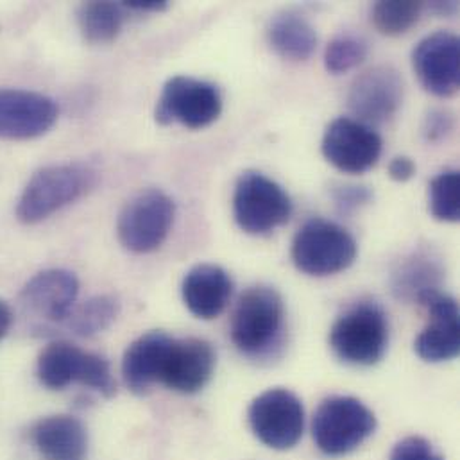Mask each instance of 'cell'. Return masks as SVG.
<instances>
[{
    "label": "cell",
    "mask_w": 460,
    "mask_h": 460,
    "mask_svg": "<svg viewBox=\"0 0 460 460\" xmlns=\"http://www.w3.org/2000/svg\"><path fill=\"white\" fill-rule=\"evenodd\" d=\"M414 174H416V164L409 156H396L389 164V176L398 183H405L412 180Z\"/></svg>",
    "instance_id": "obj_31"
},
{
    "label": "cell",
    "mask_w": 460,
    "mask_h": 460,
    "mask_svg": "<svg viewBox=\"0 0 460 460\" xmlns=\"http://www.w3.org/2000/svg\"><path fill=\"white\" fill-rule=\"evenodd\" d=\"M126 9H131V11H153V13H158V11H164L169 7V4L165 0H128L122 4Z\"/></svg>",
    "instance_id": "obj_32"
},
{
    "label": "cell",
    "mask_w": 460,
    "mask_h": 460,
    "mask_svg": "<svg viewBox=\"0 0 460 460\" xmlns=\"http://www.w3.org/2000/svg\"><path fill=\"white\" fill-rule=\"evenodd\" d=\"M429 310L430 323L418 335L414 349L425 362L454 360L460 351L459 305L441 290L429 294L420 303Z\"/></svg>",
    "instance_id": "obj_15"
},
{
    "label": "cell",
    "mask_w": 460,
    "mask_h": 460,
    "mask_svg": "<svg viewBox=\"0 0 460 460\" xmlns=\"http://www.w3.org/2000/svg\"><path fill=\"white\" fill-rule=\"evenodd\" d=\"M384 142L367 124L339 117L326 128L321 142L324 158L341 172L362 174L373 169L382 156Z\"/></svg>",
    "instance_id": "obj_11"
},
{
    "label": "cell",
    "mask_w": 460,
    "mask_h": 460,
    "mask_svg": "<svg viewBox=\"0 0 460 460\" xmlns=\"http://www.w3.org/2000/svg\"><path fill=\"white\" fill-rule=\"evenodd\" d=\"M126 7L115 2H84L77 9V23L90 43L113 41L124 25Z\"/></svg>",
    "instance_id": "obj_23"
},
{
    "label": "cell",
    "mask_w": 460,
    "mask_h": 460,
    "mask_svg": "<svg viewBox=\"0 0 460 460\" xmlns=\"http://www.w3.org/2000/svg\"><path fill=\"white\" fill-rule=\"evenodd\" d=\"M38 378L52 391L65 389L74 382L106 398L113 396L117 391L110 362L70 342H52L41 351L38 358Z\"/></svg>",
    "instance_id": "obj_6"
},
{
    "label": "cell",
    "mask_w": 460,
    "mask_h": 460,
    "mask_svg": "<svg viewBox=\"0 0 460 460\" xmlns=\"http://www.w3.org/2000/svg\"><path fill=\"white\" fill-rule=\"evenodd\" d=\"M93 174L83 165L63 164L40 169L25 185L16 217L23 225H36L79 199L92 185Z\"/></svg>",
    "instance_id": "obj_4"
},
{
    "label": "cell",
    "mask_w": 460,
    "mask_h": 460,
    "mask_svg": "<svg viewBox=\"0 0 460 460\" xmlns=\"http://www.w3.org/2000/svg\"><path fill=\"white\" fill-rule=\"evenodd\" d=\"M233 281L230 274L216 263H199L192 267L181 285L185 306L199 319L219 317L230 303Z\"/></svg>",
    "instance_id": "obj_18"
},
{
    "label": "cell",
    "mask_w": 460,
    "mask_h": 460,
    "mask_svg": "<svg viewBox=\"0 0 460 460\" xmlns=\"http://www.w3.org/2000/svg\"><path fill=\"white\" fill-rule=\"evenodd\" d=\"M290 254L297 270L323 278L353 265L357 242L341 225L317 217L306 221L296 233Z\"/></svg>",
    "instance_id": "obj_5"
},
{
    "label": "cell",
    "mask_w": 460,
    "mask_h": 460,
    "mask_svg": "<svg viewBox=\"0 0 460 460\" xmlns=\"http://www.w3.org/2000/svg\"><path fill=\"white\" fill-rule=\"evenodd\" d=\"M216 351L203 339H172L160 384L181 394L199 393L214 376Z\"/></svg>",
    "instance_id": "obj_16"
},
{
    "label": "cell",
    "mask_w": 460,
    "mask_h": 460,
    "mask_svg": "<svg viewBox=\"0 0 460 460\" xmlns=\"http://www.w3.org/2000/svg\"><path fill=\"white\" fill-rule=\"evenodd\" d=\"M172 337L165 332H149L138 337L124 353L122 376L129 391L146 394L162 380Z\"/></svg>",
    "instance_id": "obj_19"
},
{
    "label": "cell",
    "mask_w": 460,
    "mask_h": 460,
    "mask_svg": "<svg viewBox=\"0 0 460 460\" xmlns=\"http://www.w3.org/2000/svg\"><path fill=\"white\" fill-rule=\"evenodd\" d=\"M120 312V303L115 296H95L70 314L68 328L81 337H92L110 328Z\"/></svg>",
    "instance_id": "obj_24"
},
{
    "label": "cell",
    "mask_w": 460,
    "mask_h": 460,
    "mask_svg": "<svg viewBox=\"0 0 460 460\" xmlns=\"http://www.w3.org/2000/svg\"><path fill=\"white\" fill-rule=\"evenodd\" d=\"M429 207L434 219L441 223L459 221V171H454V169L443 171L430 181Z\"/></svg>",
    "instance_id": "obj_26"
},
{
    "label": "cell",
    "mask_w": 460,
    "mask_h": 460,
    "mask_svg": "<svg viewBox=\"0 0 460 460\" xmlns=\"http://www.w3.org/2000/svg\"><path fill=\"white\" fill-rule=\"evenodd\" d=\"M13 323V312L5 301L0 299V339L9 332Z\"/></svg>",
    "instance_id": "obj_33"
},
{
    "label": "cell",
    "mask_w": 460,
    "mask_h": 460,
    "mask_svg": "<svg viewBox=\"0 0 460 460\" xmlns=\"http://www.w3.org/2000/svg\"><path fill=\"white\" fill-rule=\"evenodd\" d=\"M332 196L337 210L344 216L357 212L373 199V192L367 187L360 185H339L332 190Z\"/></svg>",
    "instance_id": "obj_28"
},
{
    "label": "cell",
    "mask_w": 460,
    "mask_h": 460,
    "mask_svg": "<svg viewBox=\"0 0 460 460\" xmlns=\"http://www.w3.org/2000/svg\"><path fill=\"white\" fill-rule=\"evenodd\" d=\"M445 269L441 256L430 247L412 251L393 274V290L403 301L421 303L432 292L439 290Z\"/></svg>",
    "instance_id": "obj_21"
},
{
    "label": "cell",
    "mask_w": 460,
    "mask_h": 460,
    "mask_svg": "<svg viewBox=\"0 0 460 460\" xmlns=\"http://www.w3.org/2000/svg\"><path fill=\"white\" fill-rule=\"evenodd\" d=\"M267 36L270 49L288 61H306L317 47L314 25L292 11L278 13L269 23Z\"/></svg>",
    "instance_id": "obj_22"
},
{
    "label": "cell",
    "mask_w": 460,
    "mask_h": 460,
    "mask_svg": "<svg viewBox=\"0 0 460 460\" xmlns=\"http://www.w3.org/2000/svg\"><path fill=\"white\" fill-rule=\"evenodd\" d=\"M389 346V321L375 301H360L348 308L330 330L335 357L351 366L378 364Z\"/></svg>",
    "instance_id": "obj_2"
},
{
    "label": "cell",
    "mask_w": 460,
    "mask_h": 460,
    "mask_svg": "<svg viewBox=\"0 0 460 460\" xmlns=\"http://www.w3.org/2000/svg\"><path fill=\"white\" fill-rule=\"evenodd\" d=\"M176 205L162 190L151 189L131 198L119 214L117 234L124 249L144 254L158 249L174 225Z\"/></svg>",
    "instance_id": "obj_8"
},
{
    "label": "cell",
    "mask_w": 460,
    "mask_h": 460,
    "mask_svg": "<svg viewBox=\"0 0 460 460\" xmlns=\"http://www.w3.org/2000/svg\"><path fill=\"white\" fill-rule=\"evenodd\" d=\"M32 445L41 460H86L88 434L72 416L40 420L31 430Z\"/></svg>",
    "instance_id": "obj_20"
},
{
    "label": "cell",
    "mask_w": 460,
    "mask_h": 460,
    "mask_svg": "<svg viewBox=\"0 0 460 460\" xmlns=\"http://www.w3.org/2000/svg\"><path fill=\"white\" fill-rule=\"evenodd\" d=\"M376 430V418L369 407L351 396H332L314 414L312 434L317 448L328 457L355 452Z\"/></svg>",
    "instance_id": "obj_3"
},
{
    "label": "cell",
    "mask_w": 460,
    "mask_h": 460,
    "mask_svg": "<svg viewBox=\"0 0 460 460\" xmlns=\"http://www.w3.org/2000/svg\"><path fill=\"white\" fill-rule=\"evenodd\" d=\"M414 72L427 92L436 97H452L460 84L459 36L438 31L425 36L412 52Z\"/></svg>",
    "instance_id": "obj_13"
},
{
    "label": "cell",
    "mask_w": 460,
    "mask_h": 460,
    "mask_svg": "<svg viewBox=\"0 0 460 460\" xmlns=\"http://www.w3.org/2000/svg\"><path fill=\"white\" fill-rule=\"evenodd\" d=\"M249 425L260 443L272 450L294 448L305 432V409L288 389H269L249 405Z\"/></svg>",
    "instance_id": "obj_10"
},
{
    "label": "cell",
    "mask_w": 460,
    "mask_h": 460,
    "mask_svg": "<svg viewBox=\"0 0 460 460\" xmlns=\"http://www.w3.org/2000/svg\"><path fill=\"white\" fill-rule=\"evenodd\" d=\"M223 111L221 90L208 81L190 75L171 77L156 104V122L181 124L190 129H201L214 124Z\"/></svg>",
    "instance_id": "obj_9"
},
{
    "label": "cell",
    "mask_w": 460,
    "mask_h": 460,
    "mask_svg": "<svg viewBox=\"0 0 460 460\" xmlns=\"http://www.w3.org/2000/svg\"><path fill=\"white\" fill-rule=\"evenodd\" d=\"M405 84L402 74L391 65H378L362 72L348 92L351 113L364 124L391 120L403 102Z\"/></svg>",
    "instance_id": "obj_12"
},
{
    "label": "cell",
    "mask_w": 460,
    "mask_h": 460,
    "mask_svg": "<svg viewBox=\"0 0 460 460\" xmlns=\"http://www.w3.org/2000/svg\"><path fill=\"white\" fill-rule=\"evenodd\" d=\"M79 294V281L74 272L49 269L32 276L22 290V301L40 317L61 323L70 317Z\"/></svg>",
    "instance_id": "obj_17"
},
{
    "label": "cell",
    "mask_w": 460,
    "mask_h": 460,
    "mask_svg": "<svg viewBox=\"0 0 460 460\" xmlns=\"http://www.w3.org/2000/svg\"><path fill=\"white\" fill-rule=\"evenodd\" d=\"M454 129V115L447 110H432L423 122V138L430 144L443 142Z\"/></svg>",
    "instance_id": "obj_30"
},
{
    "label": "cell",
    "mask_w": 460,
    "mask_h": 460,
    "mask_svg": "<svg viewBox=\"0 0 460 460\" xmlns=\"http://www.w3.org/2000/svg\"><path fill=\"white\" fill-rule=\"evenodd\" d=\"M423 11L421 2L412 0H382L373 5L371 20L375 27L385 36H400L412 29Z\"/></svg>",
    "instance_id": "obj_25"
},
{
    "label": "cell",
    "mask_w": 460,
    "mask_h": 460,
    "mask_svg": "<svg viewBox=\"0 0 460 460\" xmlns=\"http://www.w3.org/2000/svg\"><path fill=\"white\" fill-rule=\"evenodd\" d=\"M391 460H445L436 450L434 447L418 436L412 438H405L403 441H400L394 450Z\"/></svg>",
    "instance_id": "obj_29"
},
{
    "label": "cell",
    "mask_w": 460,
    "mask_h": 460,
    "mask_svg": "<svg viewBox=\"0 0 460 460\" xmlns=\"http://www.w3.org/2000/svg\"><path fill=\"white\" fill-rule=\"evenodd\" d=\"M292 201L288 194L261 172L247 171L234 185L233 217L247 234H267L288 223Z\"/></svg>",
    "instance_id": "obj_7"
},
{
    "label": "cell",
    "mask_w": 460,
    "mask_h": 460,
    "mask_svg": "<svg viewBox=\"0 0 460 460\" xmlns=\"http://www.w3.org/2000/svg\"><path fill=\"white\" fill-rule=\"evenodd\" d=\"M285 305L279 292L267 285L247 288L233 312L231 341L245 357H265L281 341Z\"/></svg>",
    "instance_id": "obj_1"
},
{
    "label": "cell",
    "mask_w": 460,
    "mask_h": 460,
    "mask_svg": "<svg viewBox=\"0 0 460 460\" xmlns=\"http://www.w3.org/2000/svg\"><path fill=\"white\" fill-rule=\"evenodd\" d=\"M367 54L369 45L366 38L353 32H342L326 45L324 66L330 74H346L357 68L367 58Z\"/></svg>",
    "instance_id": "obj_27"
},
{
    "label": "cell",
    "mask_w": 460,
    "mask_h": 460,
    "mask_svg": "<svg viewBox=\"0 0 460 460\" xmlns=\"http://www.w3.org/2000/svg\"><path fill=\"white\" fill-rule=\"evenodd\" d=\"M56 102L40 92L0 88V138L29 140L45 135L58 120Z\"/></svg>",
    "instance_id": "obj_14"
}]
</instances>
